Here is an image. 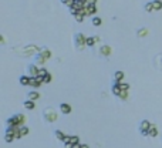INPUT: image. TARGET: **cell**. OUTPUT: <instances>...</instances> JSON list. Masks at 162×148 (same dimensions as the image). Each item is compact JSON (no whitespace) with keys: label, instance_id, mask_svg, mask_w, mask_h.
<instances>
[{"label":"cell","instance_id":"cell-6","mask_svg":"<svg viewBox=\"0 0 162 148\" xmlns=\"http://www.w3.org/2000/svg\"><path fill=\"white\" fill-rule=\"evenodd\" d=\"M38 66L37 64H34V63H32V64H28V66L26 67V74L28 77H37L38 76Z\"/></svg>","mask_w":162,"mask_h":148},{"label":"cell","instance_id":"cell-32","mask_svg":"<svg viewBox=\"0 0 162 148\" xmlns=\"http://www.w3.org/2000/svg\"><path fill=\"white\" fill-rule=\"evenodd\" d=\"M43 78H44V83H50V81H51V76H50V73H47Z\"/></svg>","mask_w":162,"mask_h":148},{"label":"cell","instance_id":"cell-2","mask_svg":"<svg viewBox=\"0 0 162 148\" xmlns=\"http://www.w3.org/2000/svg\"><path fill=\"white\" fill-rule=\"evenodd\" d=\"M41 115H43L44 122H47V124H51V122L58 120V114H57V111L54 110L53 107H47V108H44L43 113H41Z\"/></svg>","mask_w":162,"mask_h":148},{"label":"cell","instance_id":"cell-18","mask_svg":"<svg viewBox=\"0 0 162 148\" xmlns=\"http://www.w3.org/2000/svg\"><path fill=\"white\" fill-rule=\"evenodd\" d=\"M23 105H24V108H27V110H33V108H34V101L27 98L26 101L23 103Z\"/></svg>","mask_w":162,"mask_h":148},{"label":"cell","instance_id":"cell-8","mask_svg":"<svg viewBox=\"0 0 162 148\" xmlns=\"http://www.w3.org/2000/svg\"><path fill=\"white\" fill-rule=\"evenodd\" d=\"M101 41L100 36H92V37H87V47H94L97 43Z\"/></svg>","mask_w":162,"mask_h":148},{"label":"cell","instance_id":"cell-4","mask_svg":"<svg viewBox=\"0 0 162 148\" xmlns=\"http://www.w3.org/2000/svg\"><path fill=\"white\" fill-rule=\"evenodd\" d=\"M26 122V115L23 114H14L13 117H10L9 120L6 121L7 125H17V127H23Z\"/></svg>","mask_w":162,"mask_h":148},{"label":"cell","instance_id":"cell-28","mask_svg":"<svg viewBox=\"0 0 162 148\" xmlns=\"http://www.w3.org/2000/svg\"><path fill=\"white\" fill-rule=\"evenodd\" d=\"M70 141L73 144H78L80 143V138L77 137V135H70Z\"/></svg>","mask_w":162,"mask_h":148},{"label":"cell","instance_id":"cell-20","mask_svg":"<svg viewBox=\"0 0 162 148\" xmlns=\"http://www.w3.org/2000/svg\"><path fill=\"white\" fill-rule=\"evenodd\" d=\"M152 5H154V10H161L162 9V2L161 0H152Z\"/></svg>","mask_w":162,"mask_h":148},{"label":"cell","instance_id":"cell-10","mask_svg":"<svg viewBox=\"0 0 162 148\" xmlns=\"http://www.w3.org/2000/svg\"><path fill=\"white\" fill-rule=\"evenodd\" d=\"M149 36V29H146V27H141L140 30H136V37H140V38H145Z\"/></svg>","mask_w":162,"mask_h":148},{"label":"cell","instance_id":"cell-7","mask_svg":"<svg viewBox=\"0 0 162 148\" xmlns=\"http://www.w3.org/2000/svg\"><path fill=\"white\" fill-rule=\"evenodd\" d=\"M112 53V49H111V46H108V44H103L100 49H98V56L100 57H110Z\"/></svg>","mask_w":162,"mask_h":148},{"label":"cell","instance_id":"cell-9","mask_svg":"<svg viewBox=\"0 0 162 148\" xmlns=\"http://www.w3.org/2000/svg\"><path fill=\"white\" fill-rule=\"evenodd\" d=\"M47 59H44L43 56H40V54H37L36 57H34V64H37L38 67H43V66H46V63H47Z\"/></svg>","mask_w":162,"mask_h":148},{"label":"cell","instance_id":"cell-34","mask_svg":"<svg viewBox=\"0 0 162 148\" xmlns=\"http://www.w3.org/2000/svg\"><path fill=\"white\" fill-rule=\"evenodd\" d=\"M87 3H91V5H95V3H97V0H87Z\"/></svg>","mask_w":162,"mask_h":148},{"label":"cell","instance_id":"cell-22","mask_svg":"<svg viewBox=\"0 0 162 148\" xmlns=\"http://www.w3.org/2000/svg\"><path fill=\"white\" fill-rule=\"evenodd\" d=\"M157 135H158V128L154 125V124H152V127L149 128V137L154 138V137H157Z\"/></svg>","mask_w":162,"mask_h":148},{"label":"cell","instance_id":"cell-33","mask_svg":"<svg viewBox=\"0 0 162 148\" xmlns=\"http://www.w3.org/2000/svg\"><path fill=\"white\" fill-rule=\"evenodd\" d=\"M0 40H2V46H4V44H6V40H4V36H2V37H0Z\"/></svg>","mask_w":162,"mask_h":148},{"label":"cell","instance_id":"cell-25","mask_svg":"<svg viewBox=\"0 0 162 148\" xmlns=\"http://www.w3.org/2000/svg\"><path fill=\"white\" fill-rule=\"evenodd\" d=\"M13 140H16L14 135H13V134H9V132H6V135H4V141H6V143H13Z\"/></svg>","mask_w":162,"mask_h":148},{"label":"cell","instance_id":"cell-19","mask_svg":"<svg viewBox=\"0 0 162 148\" xmlns=\"http://www.w3.org/2000/svg\"><path fill=\"white\" fill-rule=\"evenodd\" d=\"M155 66H157V68L162 70V54H158L155 57Z\"/></svg>","mask_w":162,"mask_h":148},{"label":"cell","instance_id":"cell-16","mask_svg":"<svg viewBox=\"0 0 162 148\" xmlns=\"http://www.w3.org/2000/svg\"><path fill=\"white\" fill-rule=\"evenodd\" d=\"M121 90H122V88L119 87V84H118V83H117V81H114V86H112V88H111V91H112L114 95H117V97H118L119 93H121Z\"/></svg>","mask_w":162,"mask_h":148},{"label":"cell","instance_id":"cell-24","mask_svg":"<svg viewBox=\"0 0 162 148\" xmlns=\"http://www.w3.org/2000/svg\"><path fill=\"white\" fill-rule=\"evenodd\" d=\"M92 24H94V26H101V24H103V19H101V17H92Z\"/></svg>","mask_w":162,"mask_h":148},{"label":"cell","instance_id":"cell-26","mask_svg":"<svg viewBox=\"0 0 162 148\" xmlns=\"http://www.w3.org/2000/svg\"><path fill=\"white\" fill-rule=\"evenodd\" d=\"M118 97L122 100V101H124V100H127V98H128V90H121V93H119Z\"/></svg>","mask_w":162,"mask_h":148},{"label":"cell","instance_id":"cell-11","mask_svg":"<svg viewBox=\"0 0 162 148\" xmlns=\"http://www.w3.org/2000/svg\"><path fill=\"white\" fill-rule=\"evenodd\" d=\"M38 54L43 56L44 59L50 60V59H51V50L47 49V47H41V49H40V51H38Z\"/></svg>","mask_w":162,"mask_h":148},{"label":"cell","instance_id":"cell-3","mask_svg":"<svg viewBox=\"0 0 162 148\" xmlns=\"http://www.w3.org/2000/svg\"><path fill=\"white\" fill-rule=\"evenodd\" d=\"M74 47L77 51H82L87 47V37L84 36V33L74 34Z\"/></svg>","mask_w":162,"mask_h":148},{"label":"cell","instance_id":"cell-14","mask_svg":"<svg viewBox=\"0 0 162 148\" xmlns=\"http://www.w3.org/2000/svg\"><path fill=\"white\" fill-rule=\"evenodd\" d=\"M54 137L57 138L58 141H64L65 138H67V135H65V134L61 131V130H56V131H54Z\"/></svg>","mask_w":162,"mask_h":148},{"label":"cell","instance_id":"cell-15","mask_svg":"<svg viewBox=\"0 0 162 148\" xmlns=\"http://www.w3.org/2000/svg\"><path fill=\"white\" fill-rule=\"evenodd\" d=\"M124 77H125V73L124 71H115L114 73V81H122V80H124Z\"/></svg>","mask_w":162,"mask_h":148},{"label":"cell","instance_id":"cell-13","mask_svg":"<svg viewBox=\"0 0 162 148\" xmlns=\"http://www.w3.org/2000/svg\"><path fill=\"white\" fill-rule=\"evenodd\" d=\"M30 78H32V77H28L26 74V76L20 77V78H19V81H20V84H22V86H24V87H28V86H30Z\"/></svg>","mask_w":162,"mask_h":148},{"label":"cell","instance_id":"cell-21","mask_svg":"<svg viewBox=\"0 0 162 148\" xmlns=\"http://www.w3.org/2000/svg\"><path fill=\"white\" fill-rule=\"evenodd\" d=\"M74 17H76V22H78V23H82L84 22V14H82V13H81V11H77L76 14H74Z\"/></svg>","mask_w":162,"mask_h":148},{"label":"cell","instance_id":"cell-5","mask_svg":"<svg viewBox=\"0 0 162 148\" xmlns=\"http://www.w3.org/2000/svg\"><path fill=\"white\" fill-rule=\"evenodd\" d=\"M152 127V124L149 122L148 120H142L140 122V131H141V135L144 137H149V128Z\"/></svg>","mask_w":162,"mask_h":148},{"label":"cell","instance_id":"cell-31","mask_svg":"<svg viewBox=\"0 0 162 148\" xmlns=\"http://www.w3.org/2000/svg\"><path fill=\"white\" fill-rule=\"evenodd\" d=\"M47 70H46V68H44V67H41V68H40V70H38V76H41V77H44L46 76V74H47Z\"/></svg>","mask_w":162,"mask_h":148},{"label":"cell","instance_id":"cell-27","mask_svg":"<svg viewBox=\"0 0 162 148\" xmlns=\"http://www.w3.org/2000/svg\"><path fill=\"white\" fill-rule=\"evenodd\" d=\"M74 2H76V0H61V3L64 6H67V7H71V6L74 5Z\"/></svg>","mask_w":162,"mask_h":148},{"label":"cell","instance_id":"cell-30","mask_svg":"<svg viewBox=\"0 0 162 148\" xmlns=\"http://www.w3.org/2000/svg\"><path fill=\"white\" fill-rule=\"evenodd\" d=\"M117 83H118V81H117ZM118 84H119V87L122 88V90H130V84H127V83H122V81H119Z\"/></svg>","mask_w":162,"mask_h":148},{"label":"cell","instance_id":"cell-35","mask_svg":"<svg viewBox=\"0 0 162 148\" xmlns=\"http://www.w3.org/2000/svg\"><path fill=\"white\" fill-rule=\"evenodd\" d=\"M81 147V144L78 143V144H74V145H73V148H80Z\"/></svg>","mask_w":162,"mask_h":148},{"label":"cell","instance_id":"cell-12","mask_svg":"<svg viewBox=\"0 0 162 148\" xmlns=\"http://www.w3.org/2000/svg\"><path fill=\"white\" fill-rule=\"evenodd\" d=\"M60 111H61L63 114H70L71 113V105L65 104V103H61V104H60Z\"/></svg>","mask_w":162,"mask_h":148},{"label":"cell","instance_id":"cell-36","mask_svg":"<svg viewBox=\"0 0 162 148\" xmlns=\"http://www.w3.org/2000/svg\"><path fill=\"white\" fill-rule=\"evenodd\" d=\"M80 148H88V145H87V144H81Z\"/></svg>","mask_w":162,"mask_h":148},{"label":"cell","instance_id":"cell-1","mask_svg":"<svg viewBox=\"0 0 162 148\" xmlns=\"http://www.w3.org/2000/svg\"><path fill=\"white\" fill-rule=\"evenodd\" d=\"M14 53H16L19 57H32V56H37L38 51H40V47L36 46V44H27V46H20V47H14Z\"/></svg>","mask_w":162,"mask_h":148},{"label":"cell","instance_id":"cell-17","mask_svg":"<svg viewBox=\"0 0 162 148\" xmlns=\"http://www.w3.org/2000/svg\"><path fill=\"white\" fill-rule=\"evenodd\" d=\"M27 98L33 100V101H37V100L40 98V94H38L37 91H30V93L27 94Z\"/></svg>","mask_w":162,"mask_h":148},{"label":"cell","instance_id":"cell-23","mask_svg":"<svg viewBox=\"0 0 162 148\" xmlns=\"http://www.w3.org/2000/svg\"><path fill=\"white\" fill-rule=\"evenodd\" d=\"M144 10H145L146 13H151V11H154V5H152V2L145 3V6H144Z\"/></svg>","mask_w":162,"mask_h":148},{"label":"cell","instance_id":"cell-29","mask_svg":"<svg viewBox=\"0 0 162 148\" xmlns=\"http://www.w3.org/2000/svg\"><path fill=\"white\" fill-rule=\"evenodd\" d=\"M20 131H22V135H27V134L30 132V130H28L26 125H23V127H20Z\"/></svg>","mask_w":162,"mask_h":148}]
</instances>
